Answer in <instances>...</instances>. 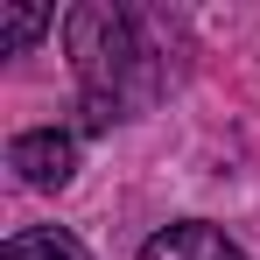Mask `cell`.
Here are the masks:
<instances>
[{
  "label": "cell",
  "mask_w": 260,
  "mask_h": 260,
  "mask_svg": "<svg viewBox=\"0 0 260 260\" xmlns=\"http://www.w3.org/2000/svg\"><path fill=\"white\" fill-rule=\"evenodd\" d=\"M49 21H56L49 7H0V49H7V56H14V49H28Z\"/></svg>",
  "instance_id": "cell-5"
},
{
  "label": "cell",
  "mask_w": 260,
  "mask_h": 260,
  "mask_svg": "<svg viewBox=\"0 0 260 260\" xmlns=\"http://www.w3.org/2000/svg\"><path fill=\"white\" fill-rule=\"evenodd\" d=\"M0 260H91L71 232H56V225H43V232H14L7 246H0Z\"/></svg>",
  "instance_id": "cell-4"
},
{
  "label": "cell",
  "mask_w": 260,
  "mask_h": 260,
  "mask_svg": "<svg viewBox=\"0 0 260 260\" xmlns=\"http://www.w3.org/2000/svg\"><path fill=\"white\" fill-rule=\"evenodd\" d=\"M141 260H246L218 225H162L148 246H141Z\"/></svg>",
  "instance_id": "cell-3"
},
{
  "label": "cell",
  "mask_w": 260,
  "mask_h": 260,
  "mask_svg": "<svg viewBox=\"0 0 260 260\" xmlns=\"http://www.w3.org/2000/svg\"><path fill=\"white\" fill-rule=\"evenodd\" d=\"M7 169L21 176L28 190H63L78 176V141L56 127H36V134H14L7 141Z\"/></svg>",
  "instance_id": "cell-2"
},
{
  "label": "cell",
  "mask_w": 260,
  "mask_h": 260,
  "mask_svg": "<svg viewBox=\"0 0 260 260\" xmlns=\"http://www.w3.org/2000/svg\"><path fill=\"white\" fill-rule=\"evenodd\" d=\"M63 43H71V63H78V85H85V127H113L120 113H134L155 91V63H148V43L134 28V14L71 7Z\"/></svg>",
  "instance_id": "cell-1"
}]
</instances>
